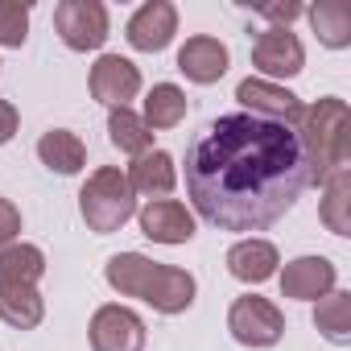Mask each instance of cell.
I'll return each mask as SVG.
<instances>
[{
    "mask_svg": "<svg viewBox=\"0 0 351 351\" xmlns=\"http://www.w3.org/2000/svg\"><path fill=\"white\" fill-rule=\"evenodd\" d=\"M310 191L293 128L244 112L211 120L186 149V195L219 232H265Z\"/></svg>",
    "mask_w": 351,
    "mask_h": 351,
    "instance_id": "1",
    "label": "cell"
},
{
    "mask_svg": "<svg viewBox=\"0 0 351 351\" xmlns=\"http://www.w3.org/2000/svg\"><path fill=\"white\" fill-rule=\"evenodd\" d=\"M104 277L120 298H136V302L153 306L157 314H186L199 293L195 273H186L178 265L149 261L145 252H116L104 265Z\"/></svg>",
    "mask_w": 351,
    "mask_h": 351,
    "instance_id": "2",
    "label": "cell"
},
{
    "mask_svg": "<svg viewBox=\"0 0 351 351\" xmlns=\"http://www.w3.org/2000/svg\"><path fill=\"white\" fill-rule=\"evenodd\" d=\"M298 141L306 153V182L322 186L330 173L351 169V112L347 99L339 95H322L318 104H310L298 120Z\"/></svg>",
    "mask_w": 351,
    "mask_h": 351,
    "instance_id": "3",
    "label": "cell"
},
{
    "mask_svg": "<svg viewBox=\"0 0 351 351\" xmlns=\"http://www.w3.org/2000/svg\"><path fill=\"white\" fill-rule=\"evenodd\" d=\"M79 215H83L87 232H95V236H112L136 215V195L120 165H99L87 173V182L79 191Z\"/></svg>",
    "mask_w": 351,
    "mask_h": 351,
    "instance_id": "4",
    "label": "cell"
},
{
    "mask_svg": "<svg viewBox=\"0 0 351 351\" xmlns=\"http://www.w3.org/2000/svg\"><path fill=\"white\" fill-rule=\"evenodd\" d=\"M228 330L240 347H252V351H265V347H277L281 335H285V314L261 298V293H244L232 302L228 310Z\"/></svg>",
    "mask_w": 351,
    "mask_h": 351,
    "instance_id": "5",
    "label": "cell"
},
{
    "mask_svg": "<svg viewBox=\"0 0 351 351\" xmlns=\"http://www.w3.org/2000/svg\"><path fill=\"white\" fill-rule=\"evenodd\" d=\"M108 29V5H99V0H58L54 5V34L75 54L104 50Z\"/></svg>",
    "mask_w": 351,
    "mask_h": 351,
    "instance_id": "6",
    "label": "cell"
},
{
    "mask_svg": "<svg viewBox=\"0 0 351 351\" xmlns=\"http://www.w3.org/2000/svg\"><path fill=\"white\" fill-rule=\"evenodd\" d=\"M236 104L244 108V116H256V120H269V124H285V128H298V120L306 112V104L289 87L256 79V75L236 83Z\"/></svg>",
    "mask_w": 351,
    "mask_h": 351,
    "instance_id": "7",
    "label": "cell"
},
{
    "mask_svg": "<svg viewBox=\"0 0 351 351\" xmlns=\"http://www.w3.org/2000/svg\"><path fill=\"white\" fill-rule=\"evenodd\" d=\"M252 66L261 71L256 79H269V83L293 79V75L306 71V50H302V42H298L293 29L269 25V29H261L256 42H252Z\"/></svg>",
    "mask_w": 351,
    "mask_h": 351,
    "instance_id": "8",
    "label": "cell"
},
{
    "mask_svg": "<svg viewBox=\"0 0 351 351\" xmlns=\"http://www.w3.org/2000/svg\"><path fill=\"white\" fill-rule=\"evenodd\" d=\"M87 339H91V351H145V318L128 306H99L91 314V326H87Z\"/></svg>",
    "mask_w": 351,
    "mask_h": 351,
    "instance_id": "9",
    "label": "cell"
},
{
    "mask_svg": "<svg viewBox=\"0 0 351 351\" xmlns=\"http://www.w3.org/2000/svg\"><path fill=\"white\" fill-rule=\"evenodd\" d=\"M136 223H141L145 240L165 244V248L191 244L195 232H199L195 228V211H186V203H178V199H157V203L136 207Z\"/></svg>",
    "mask_w": 351,
    "mask_h": 351,
    "instance_id": "10",
    "label": "cell"
},
{
    "mask_svg": "<svg viewBox=\"0 0 351 351\" xmlns=\"http://www.w3.org/2000/svg\"><path fill=\"white\" fill-rule=\"evenodd\" d=\"M173 34H178V9H173L169 0H145L124 25L128 46L141 50V54H161L173 42Z\"/></svg>",
    "mask_w": 351,
    "mask_h": 351,
    "instance_id": "11",
    "label": "cell"
},
{
    "mask_svg": "<svg viewBox=\"0 0 351 351\" xmlns=\"http://www.w3.org/2000/svg\"><path fill=\"white\" fill-rule=\"evenodd\" d=\"M91 99H99L104 108H128V99L141 95V71L120 58V54H99V62L87 75Z\"/></svg>",
    "mask_w": 351,
    "mask_h": 351,
    "instance_id": "12",
    "label": "cell"
},
{
    "mask_svg": "<svg viewBox=\"0 0 351 351\" xmlns=\"http://www.w3.org/2000/svg\"><path fill=\"white\" fill-rule=\"evenodd\" d=\"M339 285V269L326 256H298L281 269V298L293 302H318Z\"/></svg>",
    "mask_w": 351,
    "mask_h": 351,
    "instance_id": "13",
    "label": "cell"
},
{
    "mask_svg": "<svg viewBox=\"0 0 351 351\" xmlns=\"http://www.w3.org/2000/svg\"><path fill=\"white\" fill-rule=\"evenodd\" d=\"M228 66H232V54H228V46H223L219 38H211V34H195V38H186L182 50H178V71H182L191 83H199V87L219 83V79L228 75Z\"/></svg>",
    "mask_w": 351,
    "mask_h": 351,
    "instance_id": "14",
    "label": "cell"
},
{
    "mask_svg": "<svg viewBox=\"0 0 351 351\" xmlns=\"http://www.w3.org/2000/svg\"><path fill=\"white\" fill-rule=\"evenodd\" d=\"M124 178H128V186H132L136 199L157 203V199H169L173 186H178V165H173V157L165 149H149V153L132 157Z\"/></svg>",
    "mask_w": 351,
    "mask_h": 351,
    "instance_id": "15",
    "label": "cell"
},
{
    "mask_svg": "<svg viewBox=\"0 0 351 351\" xmlns=\"http://www.w3.org/2000/svg\"><path fill=\"white\" fill-rule=\"evenodd\" d=\"M228 273L244 285H265L269 277H277V265H281V252L273 240H261V236H244L228 248Z\"/></svg>",
    "mask_w": 351,
    "mask_h": 351,
    "instance_id": "16",
    "label": "cell"
},
{
    "mask_svg": "<svg viewBox=\"0 0 351 351\" xmlns=\"http://www.w3.org/2000/svg\"><path fill=\"white\" fill-rule=\"evenodd\" d=\"M46 318V298L38 293V285H13L0 281V322L13 330H34Z\"/></svg>",
    "mask_w": 351,
    "mask_h": 351,
    "instance_id": "17",
    "label": "cell"
},
{
    "mask_svg": "<svg viewBox=\"0 0 351 351\" xmlns=\"http://www.w3.org/2000/svg\"><path fill=\"white\" fill-rule=\"evenodd\" d=\"M38 161L50 173H62V178H75V173L87 165V145L71 132V128H50L38 141Z\"/></svg>",
    "mask_w": 351,
    "mask_h": 351,
    "instance_id": "18",
    "label": "cell"
},
{
    "mask_svg": "<svg viewBox=\"0 0 351 351\" xmlns=\"http://www.w3.org/2000/svg\"><path fill=\"white\" fill-rule=\"evenodd\" d=\"M149 132H169L186 120V91L178 83H153V91L145 95V112H141Z\"/></svg>",
    "mask_w": 351,
    "mask_h": 351,
    "instance_id": "19",
    "label": "cell"
},
{
    "mask_svg": "<svg viewBox=\"0 0 351 351\" xmlns=\"http://www.w3.org/2000/svg\"><path fill=\"white\" fill-rule=\"evenodd\" d=\"M318 219L326 223L330 236H351V169H339L322 182V199H318Z\"/></svg>",
    "mask_w": 351,
    "mask_h": 351,
    "instance_id": "20",
    "label": "cell"
},
{
    "mask_svg": "<svg viewBox=\"0 0 351 351\" xmlns=\"http://www.w3.org/2000/svg\"><path fill=\"white\" fill-rule=\"evenodd\" d=\"M314 326L326 343L335 347H351V293L347 289H330L326 298L314 302Z\"/></svg>",
    "mask_w": 351,
    "mask_h": 351,
    "instance_id": "21",
    "label": "cell"
},
{
    "mask_svg": "<svg viewBox=\"0 0 351 351\" xmlns=\"http://www.w3.org/2000/svg\"><path fill=\"white\" fill-rule=\"evenodd\" d=\"M46 277V252L38 244L13 240L0 248V281H13V285H38Z\"/></svg>",
    "mask_w": 351,
    "mask_h": 351,
    "instance_id": "22",
    "label": "cell"
},
{
    "mask_svg": "<svg viewBox=\"0 0 351 351\" xmlns=\"http://www.w3.org/2000/svg\"><path fill=\"white\" fill-rule=\"evenodd\" d=\"M310 29L318 34V42L326 50H347L351 46V9L343 0H318L314 9H306Z\"/></svg>",
    "mask_w": 351,
    "mask_h": 351,
    "instance_id": "23",
    "label": "cell"
},
{
    "mask_svg": "<svg viewBox=\"0 0 351 351\" xmlns=\"http://www.w3.org/2000/svg\"><path fill=\"white\" fill-rule=\"evenodd\" d=\"M108 141L124 157H141L153 149V132L145 128L141 112H132V108H108Z\"/></svg>",
    "mask_w": 351,
    "mask_h": 351,
    "instance_id": "24",
    "label": "cell"
},
{
    "mask_svg": "<svg viewBox=\"0 0 351 351\" xmlns=\"http://www.w3.org/2000/svg\"><path fill=\"white\" fill-rule=\"evenodd\" d=\"M29 42V5L25 0H0V46L21 50Z\"/></svg>",
    "mask_w": 351,
    "mask_h": 351,
    "instance_id": "25",
    "label": "cell"
},
{
    "mask_svg": "<svg viewBox=\"0 0 351 351\" xmlns=\"http://www.w3.org/2000/svg\"><path fill=\"white\" fill-rule=\"evenodd\" d=\"M252 13L265 17V21H273L277 29H289L298 17H306V5H298V0H273V5H256Z\"/></svg>",
    "mask_w": 351,
    "mask_h": 351,
    "instance_id": "26",
    "label": "cell"
},
{
    "mask_svg": "<svg viewBox=\"0 0 351 351\" xmlns=\"http://www.w3.org/2000/svg\"><path fill=\"white\" fill-rule=\"evenodd\" d=\"M17 236H21V211H17V203H13V199L0 195V248L13 244Z\"/></svg>",
    "mask_w": 351,
    "mask_h": 351,
    "instance_id": "27",
    "label": "cell"
},
{
    "mask_svg": "<svg viewBox=\"0 0 351 351\" xmlns=\"http://www.w3.org/2000/svg\"><path fill=\"white\" fill-rule=\"evenodd\" d=\"M17 128H21L17 104H13V99H0V145H9V141L17 136Z\"/></svg>",
    "mask_w": 351,
    "mask_h": 351,
    "instance_id": "28",
    "label": "cell"
}]
</instances>
